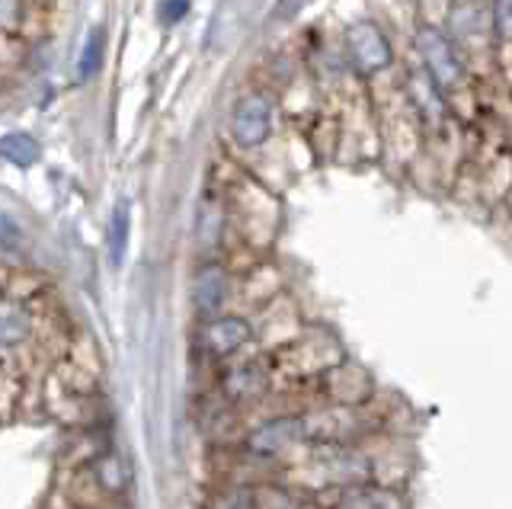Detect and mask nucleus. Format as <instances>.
Here are the masks:
<instances>
[{"label":"nucleus","instance_id":"1","mask_svg":"<svg viewBox=\"0 0 512 509\" xmlns=\"http://www.w3.org/2000/svg\"><path fill=\"white\" fill-rule=\"evenodd\" d=\"M308 445H359L381 433L378 413L368 407H349L333 401H317L298 410Z\"/></svg>","mask_w":512,"mask_h":509},{"label":"nucleus","instance_id":"2","mask_svg":"<svg viewBox=\"0 0 512 509\" xmlns=\"http://www.w3.org/2000/svg\"><path fill=\"white\" fill-rule=\"evenodd\" d=\"M304 445H308V439H304L298 410L269 413V417L250 423L237 439V449L269 474H279L288 461H295L304 452Z\"/></svg>","mask_w":512,"mask_h":509},{"label":"nucleus","instance_id":"3","mask_svg":"<svg viewBox=\"0 0 512 509\" xmlns=\"http://www.w3.org/2000/svg\"><path fill=\"white\" fill-rule=\"evenodd\" d=\"M272 388H276V381H272L269 356H237L218 375V397H224L231 407L260 404Z\"/></svg>","mask_w":512,"mask_h":509},{"label":"nucleus","instance_id":"4","mask_svg":"<svg viewBox=\"0 0 512 509\" xmlns=\"http://www.w3.org/2000/svg\"><path fill=\"white\" fill-rule=\"evenodd\" d=\"M256 340V330L240 314H215L205 317L199 327V349L215 362H231Z\"/></svg>","mask_w":512,"mask_h":509},{"label":"nucleus","instance_id":"5","mask_svg":"<svg viewBox=\"0 0 512 509\" xmlns=\"http://www.w3.org/2000/svg\"><path fill=\"white\" fill-rule=\"evenodd\" d=\"M314 509H410L400 487L378 481L346 484L324 493H314Z\"/></svg>","mask_w":512,"mask_h":509},{"label":"nucleus","instance_id":"6","mask_svg":"<svg viewBox=\"0 0 512 509\" xmlns=\"http://www.w3.org/2000/svg\"><path fill=\"white\" fill-rule=\"evenodd\" d=\"M320 401H333V404H349V407H368L375 401V381L362 365L343 359L336 369H330L320 385L314 388Z\"/></svg>","mask_w":512,"mask_h":509},{"label":"nucleus","instance_id":"7","mask_svg":"<svg viewBox=\"0 0 512 509\" xmlns=\"http://www.w3.org/2000/svg\"><path fill=\"white\" fill-rule=\"evenodd\" d=\"M231 132L237 138V145H260L272 132V100L263 93H250L234 106Z\"/></svg>","mask_w":512,"mask_h":509},{"label":"nucleus","instance_id":"8","mask_svg":"<svg viewBox=\"0 0 512 509\" xmlns=\"http://www.w3.org/2000/svg\"><path fill=\"white\" fill-rule=\"evenodd\" d=\"M416 49H420L426 68L439 81V87H455L461 81V61L442 33H436V29H423V33L416 36Z\"/></svg>","mask_w":512,"mask_h":509},{"label":"nucleus","instance_id":"9","mask_svg":"<svg viewBox=\"0 0 512 509\" xmlns=\"http://www.w3.org/2000/svg\"><path fill=\"white\" fill-rule=\"evenodd\" d=\"M228 295H231V279L224 273V266L205 263L196 269V276H192V305H196V311L202 317L221 314Z\"/></svg>","mask_w":512,"mask_h":509},{"label":"nucleus","instance_id":"10","mask_svg":"<svg viewBox=\"0 0 512 509\" xmlns=\"http://www.w3.org/2000/svg\"><path fill=\"white\" fill-rule=\"evenodd\" d=\"M346 42H349V55L356 58V65L362 71H378L384 61H388V45H384L375 26H368V23L352 26Z\"/></svg>","mask_w":512,"mask_h":509},{"label":"nucleus","instance_id":"11","mask_svg":"<svg viewBox=\"0 0 512 509\" xmlns=\"http://www.w3.org/2000/svg\"><path fill=\"white\" fill-rule=\"evenodd\" d=\"M87 474H90V481L106 493V497H119V493H125L128 484H132L125 458L116 455V452H100V455H96L90 461Z\"/></svg>","mask_w":512,"mask_h":509},{"label":"nucleus","instance_id":"12","mask_svg":"<svg viewBox=\"0 0 512 509\" xmlns=\"http://www.w3.org/2000/svg\"><path fill=\"white\" fill-rule=\"evenodd\" d=\"M29 333V314L20 301L0 298V346H20Z\"/></svg>","mask_w":512,"mask_h":509},{"label":"nucleus","instance_id":"13","mask_svg":"<svg viewBox=\"0 0 512 509\" xmlns=\"http://www.w3.org/2000/svg\"><path fill=\"white\" fill-rule=\"evenodd\" d=\"M493 23V13L480 0H461L452 10V29L461 36H484Z\"/></svg>","mask_w":512,"mask_h":509},{"label":"nucleus","instance_id":"14","mask_svg":"<svg viewBox=\"0 0 512 509\" xmlns=\"http://www.w3.org/2000/svg\"><path fill=\"white\" fill-rule=\"evenodd\" d=\"M205 509H256L253 500V484H221L212 490Z\"/></svg>","mask_w":512,"mask_h":509},{"label":"nucleus","instance_id":"15","mask_svg":"<svg viewBox=\"0 0 512 509\" xmlns=\"http://www.w3.org/2000/svg\"><path fill=\"white\" fill-rule=\"evenodd\" d=\"M0 157H7V161L20 164V167H29L39 157V145H36V138L13 132L7 138H0Z\"/></svg>","mask_w":512,"mask_h":509},{"label":"nucleus","instance_id":"16","mask_svg":"<svg viewBox=\"0 0 512 509\" xmlns=\"http://www.w3.org/2000/svg\"><path fill=\"white\" fill-rule=\"evenodd\" d=\"M125 244H128V205L119 202L116 212H112V218H109V257L116 266L122 263Z\"/></svg>","mask_w":512,"mask_h":509},{"label":"nucleus","instance_id":"17","mask_svg":"<svg viewBox=\"0 0 512 509\" xmlns=\"http://www.w3.org/2000/svg\"><path fill=\"white\" fill-rule=\"evenodd\" d=\"M26 20L23 0H0V33H20Z\"/></svg>","mask_w":512,"mask_h":509},{"label":"nucleus","instance_id":"18","mask_svg":"<svg viewBox=\"0 0 512 509\" xmlns=\"http://www.w3.org/2000/svg\"><path fill=\"white\" fill-rule=\"evenodd\" d=\"M221 234V212L215 205H202V215H199V241L205 247H212Z\"/></svg>","mask_w":512,"mask_h":509},{"label":"nucleus","instance_id":"19","mask_svg":"<svg viewBox=\"0 0 512 509\" xmlns=\"http://www.w3.org/2000/svg\"><path fill=\"white\" fill-rule=\"evenodd\" d=\"M100 61H103V33H93L84 49V58H80V77H93Z\"/></svg>","mask_w":512,"mask_h":509},{"label":"nucleus","instance_id":"20","mask_svg":"<svg viewBox=\"0 0 512 509\" xmlns=\"http://www.w3.org/2000/svg\"><path fill=\"white\" fill-rule=\"evenodd\" d=\"M493 20H496V26H500V33L506 39H512V0H496Z\"/></svg>","mask_w":512,"mask_h":509},{"label":"nucleus","instance_id":"21","mask_svg":"<svg viewBox=\"0 0 512 509\" xmlns=\"http://www.w3.org/2000/svg\"><path fill=\"white\" fill-rule=\"evenodd\" d=\"M186 10H189V0H164V7H160V20L173 23V20H180Z\"/></svg>","mask_w":512,"mask_h":509},{"label":"nucleus","instance_id":"22","mask_svg":"<svg viewBox=\"0 0 512 509\" xmlns=\"http://www.w3.org/2000/svg\"><path fill=\"white\" fill-rule=\"evenodd\" d=\"M0 244H4V247H16V244H20V228H16L7 215H0Z\"/></svg>","mask_w":512,"mask_h":509}]
</instances>
